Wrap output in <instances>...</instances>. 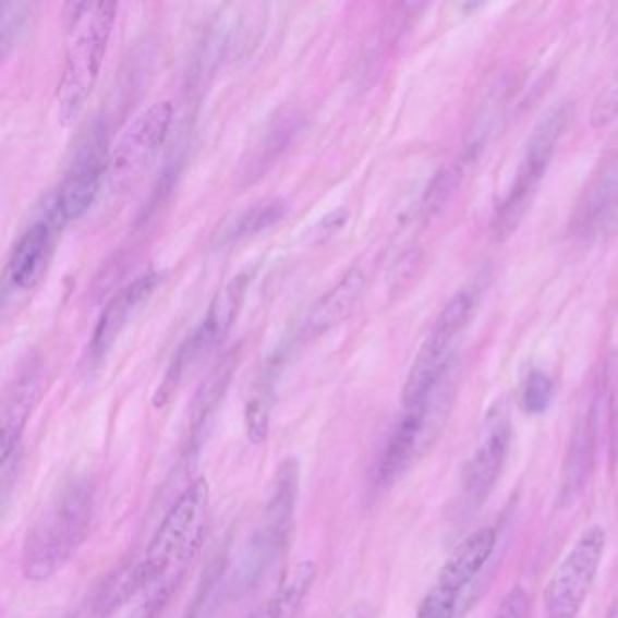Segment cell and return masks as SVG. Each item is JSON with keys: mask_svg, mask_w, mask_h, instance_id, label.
<instances>
[{"mask_svg": "<svg viewBox=\"0 0 618 618\" xmlns=\"http://www.w3.org/2000/svg\"><path fill=\"white\" fill-rule=\"evenodd\" d=\"M618 117V65L615 70L611 81L606 84L603 93L598 95L597 100L593 104L590 122L595 130L608 128Z\"/></svg>", "mask_w": 618, "mask_h": 618, "instance_id": "cb8c5ba5", "label": "cell"}, {"mask_svg": "<svg viewBox=\"0 0 618 618\" xmlns=\"http://www.w3.org/2000/svg\"><path fill=\"white\" fill-rule=\"evenodd\" d=\"M363 289H365L363 270H349L319 302L314 303L305 322L307 334L319 336L344 322L350 316V312L354 311Z\"/></svg>", "mask_w": 618, "mask_h": 618, "instance_id": "ac0fdd59", "label": "cell"}, {"mask_svg": "<svg viewBox=\"0 0 618 618\" xmlns=\"http://www.w3.org/2000/svg\"><path fill=\"white\" fill-rule=\"evenodd\" d=\"M171 124L172 104L169 100L153 102L131 120L109 152L106 178L109 187H122L142 172L163 146Z\"/></svg>", "mask_w": 618, "mask_h": 618, "instance_id": "8fae6325", "label": "cell"}, {"mask_svg": "<svg viewBox=\"0 0 618 618\" xmlns=\"http://www.w3.org/2000/svg\"><path fill=\"white\" fill-rule=\"evenodd\" d=\"M511 436L513 431L508 410L500 404L489 410L463 468V494L470 505H483L488 499L505 468Z\"/></svg>", "mask_w": 618, "mask_h": 618, "instance_id": "7c38bea8", "label": "cell"}, {"mask_svg": "<svg viewBox=\"0 0 618 618\" xmlns=\"http://www.w3.org/2000/svg\"><path fill=\"white\" fill-rule=\"evenodd\" d=\"M280 358L270 360L254 383L253 393L245 407V432L253 445H264L269 436L270 412L275 403V388L280 376Z\"/></svg>", "mask_w": 618, "mask_h": 618, "instance_id": "ffe728a7", "label": "cell"}, {"mask_svg": "<svg viewBox=\"0 0 618 618\" xmlns=\"http://www.w3.org/2000/svg\"><path fill=\"white\" fill-rule=\"evenodd\" d=\"M606 552V532L593 524L581 533L544 587L543 618H577L592 592Z\"/></svg>", "mask_w": 618, "mask_h": 618, "instance_id": "ba28073f", "label": "cell"}, {"mask_svg": "<svg viewBox=\"0 0 618 618\" xmlns=\"http://www.w3.org/2000/svg\"><path fill=\"white\" fill-rule=\"evenodd\" d=\"M484 283L475 278L461 287L450 302L445 305L437 316L414 363L410 366L409 376L401 392L403 409H414L425 403L439 385L447 379L452 366L453 347L459 336L472 323L478 303L483 298Z\"/></svg>", "mask_w": 618, "mask_h": 618, "instance_id": "277c9868", "label": "cell"}, {"mask_svg": "<svg viewBox=\"0 0 618 618\" xmlns=\"http://www.w3.org/2000/svg\"><path fill=\"white\" fill-rule=\"evenodd\" d=\"M497 532L483 526L456 546L421 603L417 618H453L459 597L494 554Z\"/></svg>", "mask_w": 618, "mask_h": 618, "instance_id": "9c48e42d", "label": "cell"}, {"mask_svg": "<svg viewBox=\"0 0 618 618\" xmlns=\"http://www.w3.org/2000/svg\"><path fill=\"white\" fill-rule=\"evenodd\" d=\"M160 281V272H146L122 287L109 300L93 330L92 343H89L92 361H100L104 355L108 354L109 349L120 338V334L124 332L131 319L149 302V298L155 294Z\"/></svg>", "mask_w": 618, "mask_h": 618, "instance_id": "9a60e30c", "label": "cell"}, {"mask_svg": "<svg viewBox=\"0 0 618 618\" xmlns=\"http://www.w3.org/2000/svg\"><path fill=\"white\" fill-rule=\"evenodd\" d=\"M38 396H40V372L37 368H27L26 372H22L5 396L4 410H2V436H0L2 468L8 466L10 459L15 458L19 452L22 434L37 404Z\"/></svg>", "mask_w": 618, "mask_h": 618, "instance_id": "e0dca14e", "label": "cell"}, {"mask_svg": "<svg viewBox=\"0 0 618 618\" xmlns=\"http://www.w3.org/2000/svg\"><path fill=\"white\" fill-rule=\"evenodd\" d=\"M597 221L606 234H618V177L604 189L597 207Z\"/></svg>", "mask_w": 618, "mask_h": 618, "instance_id": "d4e9b609", "label": "cell"}, {"mask_svg": "<svg viewBox=\"0 0 618 618\" xmlns=\"http://www.w3.org/2000/svg\"><path fill=\"white\" fill-rule=\"evenodd\" d=\"M286 204L281 199H275L269 204L256 205L251 209L245 210L243 215L238 216L237 220L232 221V226L223 232V240L226 242H234L240 238L254 237L258 232L269 229L286 216Z\"/></svg>", "mask_w": 618, "mask_h": 618, "instance_id": "44dd1931", "label": "cell"}, {"mask_svg": "<svg viewBox=\"0 0 618 618\" xmlns=\"http://www.w3.org/2000/svg\"><path fill=\"white\" fill-rule=\"evenodd\" d=\"M445 381L425 403L404 410L398 425L393 426L376 468V483L381 488H390L401 481L439 436L450 404Z\"/></svg>", "mask_w": 618, "mask_h": 618, "instance_id": "52a82bcc", "label": "cell"}, {"mask_svg": "<svg viewBox=\"0 0 618 618\" xmlns=\"http://www.w3.org/2000/svg\"><path fill=\"white\" fill-rule=\"evenodd\" d=\"M554 399V381L543 371H532L522 385L521 403L528 414L538 415L548 410Z\"/></svg>", "mask_w": 618, "mask_h": 618, "instance_id": "7402d4cb", "label": "cell"}, {"mask_svg": "<svg viewBox=\"0 0 618 618\" xmlns=\"http://www.w3.org/2000/svg\"><path fill=\"white\" fill-rule=\"evenodd\" d=\"M494 618H528V597L522 587H511L510 592L506 593Z\"/></svg>", "mask_w": 618, "mask_h": 618, "instance_id": "484cf974", "label": "cell"}, {"mask_svg": "<svg viewBox=\"0 0 618 618\" xmlns=\"http://www.w3.org/2000/svg\"><path fill=\"white\" fill-rule=\"evenodd\" d=\"M609 448H611V458H614V461H618V399L617 404H615L614 420H611V443H609Z\"/></svg>", "mask_w": 618, "mask_h": 618, "instance_id": "f1b7e54d", "label": "cell"}, {"mask_svg": "<svg viewBox=\"0 0 618 618\" xmlns=\"http://www.w3.org/2000/svg\"><path fill=\"white\" fill-rule=\"evenodd\" d=\"M300 494V464L287 459L278 466L269 499L265 505L258 530L249 543L247 555L242 560L240 581L247 586L256 581L286 549L291 537Z\"/></svg>", "mask_w": 618, "mask_h": 618, "instance_id": "8992f818", "label": "cell"}, {"mask_svg": "<svg viewBox=\"0 0 618 618\" xmlns=\"http://www.w3.org/2000/svg\"><path fill=\"white\" fill-rule=\"evenodd\" d=\"M568 120H570V108L557 106L544 114L532 131L517 169L516 180L494 216L492 232L497 242L508 240L517 231V227L521 226L522 218L530 209L538 185L543 182L552 158L559 147L560 138L565 135Z\"/></svg>", "mask_w": 618, "mask_h": 618, "instance_id": "5b68a950", "label": "cell"}, {"mask_svg": "<svg viewBox=\"0 0 618 618\" xmlns=\"http://www.w3.org/2000/svg\"><path fill=\"white\" fill-rule=\"evenodd\" d=\"M344 221H347V213L344 210H336L332 215L325 216L322 223H319V234H336L343 227Z\"/></svg>", "mask_w": 618, "mask_h": 618, "instance_id": "4316f807", "label": "cell"}, {"mask_svg": "<svg viewBox=\"0 0 618 618\" xmlns=\"http://www.w3.org/2000/svg\"><path fill=\"white\" fill-rule=\"evenodd\" d=\"M606 618H618V595L615 597L614 604H611V608H609Z\"/></svg>", "mask_w": 618, "mask_h": 618, "instance_id": "f546056e", "label": "cell"}, {"mask_svg": "<svg viewBox=\"0 0 618 618\" xmlns=\"http://www.w3.org/2000/svg\"><path fill=\"white\" fill-rule=\"evenodd\" d=\"M108 161L106 136L102 128L95 125L76 147L59 191L48 202L62 226L78 220L95 204L108 178Z\"/></svg>", "mask_w": 618, "mask_h": 618, "instance_id": "30bf717a", "label": "cell"}, {"mask_svg": "<svg viewBox=\"0 0 618 618\" xmlns=\"http://www.w3.org/2000/svg\"><path fill=\"white\" fill-rule=\"evenodd\" d=\"M210 513V488L199 477L167 510L146 554L131 571L114 601L120 618H156L187 573L204 543Z\"/></svg>", "mask_w": 618, "mask_h": 618, "instance_id": "6da1fadb", "label": "cell"}, {"mask_svg": "<svg viewBox=\"0 0 618 618\" xmlns=\"http://www.w3.org/2000/svg\"><path fill=\"white\" fill-rule=\"evenodd\" d=\"M0 33H2V54H8L10 46L19 40L27 24V15H32V4L26 2H2L0 5Z\"/></svg>", "mask_w": 618, "mask_h": 618, "instance_id": "603a6c76", "label": "cell"}, {"mask_svg": "<svg viewBox=\"0 0 618 618\" xmlns=\"http://www.w3.org/2000/svg\"><path fill=\"white\" fill-rule=\"evenodd\" d=\"M253 276L254 272L251 269L232 276L231 280L216 292L204 322L199 323V327L185 338L191 349L202 360H205L227 338V334L237 322L238 314L242 311L243 300L253 281Z\"/></svg>", "mask_w": 618, "mask_h": 618, "instance_id": "2e32d148", "label": "cell"}, {"mask_svg": "<svg viewBox=\"0 0 618 618\" xmlns=\"http://www.w3.org/2000/svg\"><path fill=\"white\" fill-rule=\"evenodd\" d=\"M62 221L46 204L43 215L22 232L19 242L11 251L5 267V283L16 291H29L43 280L44 270L51 258L54 237L62 229Z\"/></svg>", "mask_w": 618, "mask_h": 618, "instance_id": "5bb4252c", "label": "cell"}, {"mask_svg": "<svg viewBox=\"0 0 618 618\" xmlns=\"http://www.w3.org/2000/svg\"><path fill=\"white\" fill-rule=\"evenodd\" d=\"M598 439V398L592 390L582 401L575 425L571 431L570 443L566 448L562 475H560L559 499L562 505H571L581 497L592 475L597 453Z\"/></svg>", "mask_w": 618, "mask_h": 618, "instance_id": "4fadbf2b", "label": "cell"}, {"mask_svg": "<svg viewBox=\"0 0 618 618\" xmlns=\"http://www.w3.org/2000/svg\"><path fill=\"white\" fill-rule=\"evenodd\" d=\"M64 64L57 89L60 120L71 124L82 113L97 84L119 4L111 0L68 5Z\"/></svg>", "mask_w": 618, "mask_h": 618, "instance_id": "3957f363", "label": "cell"}, {"mask_svg": "<svg viewBox=\"0 0 618 618\" xmlns=\"http://www.w3.org/2000/svg\"><path fill=\"white\" fill-rule=\"evenodd\" d=\"M334 618H374V609L366 603H358L350 608L343 609L338 617Z\"/></svg>", "mask_w": 618, "mask_h": 618, "instance_id": "83f0119b", "label": "cell"}, {"mask_svg": "<svg viewBox=\"0 0 618 618\" xmlns=\"http://www.w3.org/2000/svg\"><path fill=\"white\" fill-rule=\"evenodd\" d=\"M316 565L302 560L287 571L272 595L249 618H296L316 581Z\"/></svg>", "mask_w": 618, "mask_h": 618, "instance_id": "d6986e66", "label": "cell"}, {"mask_svg": "<svg viewBox=\"0 0 618 618\" xmlns=\"http://www.w3.org/2000/svg\"><path fill=\"white\" fill-rule=\"evenodd\" d=\"M95 513V483L76 475L60 484L27 528L22 544V573L44 582L57 575L86 541Z\"/></svg>", "mask_w": 618, "mask_h": 618, "instance_id": "7a4b0ae2", "label": "cell"}]
</instances>
